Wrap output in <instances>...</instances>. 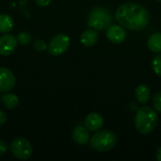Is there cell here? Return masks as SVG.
Returning <instances> with one entry per match:
<instances>
[{
	"label": "cell",
	"mask_w": 161,
	"mask_h": 161,
	"mask_svg": "<svg viewBox=\"0 0 161 161\" xmlns=\"http://www.w3.org/2000/svg\"><path fill=\"white\" fill-rule=\"evenodd\" d=\"M158 114L150 107L139 108L135 116V126L139 133L147 135L154 131L158 125Z\"/></svg>",
	"instance_id": "7a4b0ae2"
},
{
	"label": "cell",
	"mask_w": 161,
	"mask_h": 161,
	"mask_svg": "<svg viewBox=\"0 0 161 161\" xmlns=\"http://www.w3.org/2000/svg\"><path fill=\"white\" fill-rule=\"evenodd\" d=\"M117 143L116 135L109 130L96 132L91 138V147L98 152H108Z\"/></svg>",
	"instance_id": "277c9868"
},
{
	"label": "cell",
	"mask_w": 161,
	"mask_h": 161,
	"mask_svg": "<svg viewBox=\"0 0 161 161\" xmlns=\"http://www.w3.org/2000/svg\"><path fill=\"white\" fill-rule=\"evenodd\" d=\"M8 150V144L4 141H0V156L4 155Z\"/></svg>",
	"instance_id": "44dd1931"
},
{
	"label": "cell",
	"mask_w": 161,
	"mask_h": 161,
	"mask_svg": "<svg viewBox=\"0 0 161 161\" xmlns=\"http://www.w3.org/2000/svg\"><path fill=\"white\" fill-rule=\"evenodd\" d=\"M70 45V38L64 33H58L55 35L48 43V52L55 57L61 56L64 54Z\"/></svg>",
	"instance_id": "8992f818"
},
{
	"label": "cell",
	"mask_w": 161,
	"mask_h": 161,
	"mask_svg": "<svg viewBox=\"0 0 161 161\" xmlns=\"http://www.w3.org/2000/svg\"><path fill=\"white\" fill-rule=\"evenodd\" d=\"M16 84L14 74L5 67H0V92H10Z\"/></svg>",
	"instance_id": "52a82bcc"
},
{
	"label": "cell",
	"mask_w": 161,
	"mask_h": 161,
	"mask_svg": "<svg viewBox=\"0 0 161 161\" xmlns=\"http://www.w3.org/2000/svg\"><path fill=\"white\" fill-rule=\"evenodd\" d=\"M14 22L8 14H0V33H8L12 30Z\"/></svg>",
	"instance_id": "2e32d148"
},
{
	"label": "cell",
	"mask_w": 161,
	"mask_h": 161,
	"mask_svg": "<svg viewBox=\"0 0 161 161\" xmlns=\"http://www.w3.org/2000/svg\"><path fill=\"white\" fill-rule=\"evenodd\" d=\"M156 156H157V159L158 161H161V147H159V148L158 149Z\"/></svg>",
	"instance_id": "cb8c5ba5"
},
{
	"label": "cell",
	"mask_w": 161,
	"mask_h": 161,
	"mask_svg": "<svg viewBox=\"0 0 161 161\" xmlns=\"http://www.w3.org/2000/svg\"><path fill=\"white\" fill-rule=\"evenodd\" d=\"M1 103L3 104V106L8 109H12L14 108H16L19 104V98L16 94L14 93H4L1 95Z\"/></svg>",
	"instance_id": "5bb4252c"
},
{
	"label": "cell",
	"mask_w": 161,
	"mask_h": 161,
	"mask_svg": "<svg viewBox=\"0 0 161 161\" xmlns=\"http://www.w3.org/2000/svg\"><path fill=\"white\" fill-rule=\"evenodd\" d=\"M7 122V115L4 111L0 110V125H3Z\"/></svg>",
	"instance_id": "603a6c76"
},
{
	"label": "cell",
	"mask_w": 161,
	"mask_h": 161,
	"mask_svg": "<svg viewBox=\"0 0 161 161\" xmlns=\"http://www.w3.org/2000/svg\"><path fill=\"white\" fill-rule=\"evenodd\" d=\"M17 38V41H18V43L20 44H23V45H26L30 42L31 41V36L28 32H21L18 34V36L16 37Z\"/></svg>",
	"instance_id": "ac0fdd59"
},
{
	"label": "cell",
	"mask_w": 161,
	"mask_h": 161,
	"mask_svg": "<svg viewBox=\"0 0 161 161\" xmlns=\"http://www.w3.org/2000/svg\"><path fill=\"white\" fill-rule=\"evenodd\" d=\"M35 1H36L38 6H40V7H46V6H48L51 3L52 0H35Z\"/></svg>",
	"instance_id": "7402d4cb"
},
{
	"label": "cell",
	"mask_w": 161,
	"mask_h": 161,
	"mask_svg": "<svg viewBox=\"0 0 161 161\" xmlns=\"http://www.w3.org/2000/svg\"><path fill=\"white\" fill-rule=\"evenodd\" d=\"M103 125H104V119L99 113L92 112L85 118V126L90 131L92 132L99 131L102 128Z\"/></svg>",
	"instance_id": "30bf717a"
},
{
	"label": "cell",
	"mask_w": 161,
	"mask_h": 161,
	"mask_svg": "<svg viewBox=\"0 0 161 161\" xmlns=\"http://www.w3.org/2000/svg\"><path fill=\"white\" fill-rule=\"evenodd\" d=\"M9 149L11 154L16 158L22 160L28 159L31 157L33 151L31 143L25 138L14 139L9 145Z\"/></svg>",
	"instance_id": "5b68a950"
},
{
	"label": "cell",
	"mask_w": 161,
	"mask_h": 161,
	"mask_svg": "<svg viewBox=\"0 0 161 161\" xmlns=\"http://www.w3.org/2000/svg\"><path fill=\"white\" fill-rule=\"evenodd\" d=\"M33 46H34V48L37 51H44L45 49H47V46L48 45L45 43L44 41H42V40H37V41L34 42Z\"/></svg>",
	"instance_id": "ffe728a7"
},
{
	"label": "cell",
	"mask_w": 161,
	"mask_h": 161,
	"mask_svg": "<svg viewBox=\"0 0 161 161\" xmlns=\"http://www.w3.org/2000/svg\"><path fill=\"white\" fill-rule=\"evenodd\" d=\"M112 23L110 11L103 7L92 8L88 17V25L95 30H105Z\"/></svg>",
	"instance_id": "3957f363"
},
{
	"label": "cell",
	"mask_w": 161,
	"mask_h": 161,
	"mask_svg": "<svg viewBox=\"0 0 161 161\" xmlns=\"http://www.w3.org/2000/svg\"><path fill=\"white\" fill-rule=\"evenodd\" d=\"M72 138L74 142L77 144L84 145L90 141V133L88 131V128L85 126L78 125L74 128L72 132Z\"/></svg>",
	"instance_id": "8fae6325"
},
{
	"label": "cell",
	"mask_w": 161,
	"mask_h": 161,
	"mask_svg": "<svg viewBox=\"0 0 161 161\" xmlns=\"http://www.w3.org/2000/svg\"><path fill=\"white\" fill-rule=\"evenodd\" d=\"M153 105L157 111L161 113V92H158L153 97Z\"/></svg>",
	"instance_id": "d6986e66"
},
{
	"label": "cell",
	"mask_w": 161,
	"mask_h": 161,
	"mask_svg": "<svg viewBox=\"0 0 161 161\" xmlns=\"http://www.w3.org/2000/svg\"><path fill=\"white\" fill-rule=\"evenodd\" d=\"M18 41L11 34H4L0 37V56H9L16 49Z\"/></svg>",
	"instance_id": "ba28073f"
},
{
	"label": "cell",
	"mask_w": 161,
	"mask_h": 161,
	"mask_svg": "<svg viewBox=\"0 0 161 161\" xmlns=\"http://www.w3.org/2000/svg\"><path fill=\"white\" fill-rule=\"evenodd\" d=\"M135 96L138 102L142 105L146 104L150 99V90L146 85H139L135 91Z\"/></svg>",
	"instance_id": "4fadbf2b"
},
{
	"label": "cell",
	"mask_w": 161,
	"mask_h": 161,
	"mask_svg": "<svg viewBox=\"0 0 161 161\" xmlns=\"http://www.w3.org/2000/svg\"><path fill=\"white\" fill-rule=\"evenodd\" d=\"M98 39H99L98 32L93 28H90L82 33L80 37V42L83 45L87 47H92L97 42Z\"/></svg>",
	"instance_id": "7c38bea8"
},
{
	"label": "cell",
	"mask_w": 161,
	"mask_h": 161,
	"mask_svg": "<svg viewBox=\"0 0 161 161\" xmlns=\"http://www.w3.org/2000/svg\"><path fill=\"white\" fill-rule=\"evenodd\" d=\"M158 1H160V2H161V0H158Z\"/></svg>",
	"instance_id": "d4e9b609"
},
{
	"label": "cell",
	"mask_w": 161,
	"mask_h": 161,
	"mask_svg": "<svg viewBox=\"0 0 161 161\" xmlns=\"http://www.w3.org/2000/svg\"><path fill=\"white\" fill-rule=\"evenodd\" d=\"M116 20L122 26L130 30H143L149 24L148 10L135 3H125L118 8L115 14Z\"/></svg>",
	"instance_id": "6da1fadb"
},
{
	"label": "cell",
	"mask_w": 161,
	"mask_h": 161,
	"mask_svg": "<svg viewBox=\"0 0 161 161\" xmlns=\"http://www.w3.org/2000/svg\"><path fill=\"white\" fill-rule=\"evenodd\" d=\"M152 69L158 75L161 76V55L156 56L152 60Z\"/></svg>",
	"instance_id": "e0dca14e"
},
{
	"label": "cell",
	"mask_w": 161,
	"mask_h": 161,
	"mask_svg": "<svg viewBox=\"0 0 161 161\" xmlns=\"http://www.w3.org/2000/svg\"><path fill=\"white\" fill-rule=\"evenodd\" d=\"M148 48L154 53L161 52V33H154L152 34L147 41Z\"/></svg>",
	"instance_id": "9a60e30c"
},
{
	"label": "cell",
	"mask_w": 161,
	"mask_h": 161,
	"mask_svg": "<svg viewBox=\"0 0 161 161\" xmlns=\"http://www.w3.org/2000/svg\"><path fill=\"white\" fill-rule=\"evenodd\" d=\"M106 36L109 42L113 43H121L126 38V32L124 29V26L117 25H110L106 31Z\"/></svg>",
	"instance_id": "9c48e42d"
}]
</instances>
